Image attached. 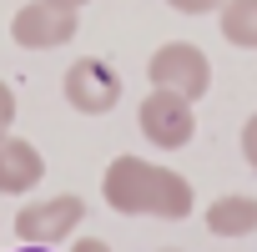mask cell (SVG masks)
Here are the masks:
<instances>
[{
	"label": "cell",
	"instance_id": "8992f818",
	"mask_svg": "<svg viewBox=\"0 0 257 252\" xmlns=\"http://www.w3.org/2000/svg\"><path fill=\"white\" fill-rule=\"evenodd\" d=\"M137 121H142L147 142H152V147H162V152H177V147H187V142H192V132H197L192 101H182V96H172V91H152V96L142 101Z\"/></svg>",
	"mask_w": 257,
	"mask_h": 252
},
{
	"label": "cell",
	"instance_id": "277c9868",
	"mask_svg": "<svg viewBox=\"0 0 257 252\" xmlns=\"http://www.w3.org/2000/svg\"><path fill=\"white\" fill-rule=\"evenodd\" d=\"M81 217H86L81 197H46V202H31L16 212V237L31 247H56L81 227Z\"/></svg>",
	"mask_w": 257,
	"mask_h": 252
},
{
	"label": "cell",
	"instance_id": "6da1fadb",
	"mask_svg": "<svg viewBox=\"0 0 257 252\" xmlns=\"http://www.w3.org/2000/svg\"><path fill=\"white\" fill-rule=\"evenodd\" d=\"M101 192L116 212L126 217H187L192 212V182L167 172V167H152L142 157H116L101 177Z\"/></svg>",
	"mask_w": 257,
	"mask_h": 252
},
{
	"label": "cell",
	"instance_id": "7a4b0ae2",
	"mask_svg": "<svg viewBox=\"0 0 257 252\" xmlns=\"http://www.w3.org/2000/svg\"><path fill=\"white\" fill-rule=\"evenodd\" d=\"M152 86L157 91H172L182 101H197L207 96L212 86V61L202 56V46L192 41H167L157 56H152Z\"/></svg>",
	"mask_w": 257,
	"mask_h": 252
},
{
	"label": "cell",
	"instance_id": "7c38bea8",
	"mask_svg": "<svg viewBox=\"0 0 257 252\" xmlns=\"http://www.w3.org/2000/svg\"><path fill=\"white\" fill-rule=\"evenodd\" d=\"M172 11H182V16H207V11H217L222 0H167Z\"/></svg>",
	"mask_w": 257,
	"mask_h": 252
},
{
	"label": "cell",
	"instance_id": "5b68a950",
	"mask_svg": "<svg viewBox=\"0 0 257 252\" xmlns=\"http://www.w3.org/2000/svg\"><path fill=\"white\" fill-rule=\"evenodd\" d=\"M61 91H66V101H71L81 116H106V111L121 101V76H116L106 61L81 56V61H71V71H66Z\"/></svg>",
	"mask_w": 257,
	"mask_h": 252
},
{
	"label": "cell",
	"instance_id": "3957f363",
	"mask_svg": "<svg viewBox=\"0 0 257 252\" xmlns=\"http://www.w3.org/2000/svg\"><path fill=\"white\" fill-rule=\"evenodd\" d=\"M81 16L71 6H56V0H31L11 16V41L26 46V51H51V46H66L76 36Z\"/></svg>",
	"mask_w": 257,
	"mask_h": 252
},
{
	"label": "cell",
	"instance_id": "8fae6325",
	"mask_svg": "<svg viewBox=\"0 0 257 252\" xmlns=\"http://www.w3.org/2000/svg\"><path fill=\"white\" fill-rule=\"evenodd\" d=\"M11 121H16V91H11L6 81H0V137L11 132Z\"/></svg>",
	"mask_w": 257,
	"mask_h": 252
},
{
	"label": "cell",
	"instance_id": "9a60e30c",
	"mask_svg": "<svg viewBox=\"0 0 257 252\" xmlns=\"http://www.w3.org/2000/svg\"><path fill=\"white\" fill-rule=\"evenodd\" d=\"M21 252H51V247H31V242H21Z\"/></svg>",
	"mask_w": 257,
	"mask_h": 252
},
{
	"label": "cell",
	"instance_id": "52a82bcc",
	"mask_svg": "<svg viewBox=\"0 0 257 252\" xmlns=\"http://www.w3.org/2000/svg\"><path fill=\"white\" fill-rule=\"evenodd\" d=\"M46 177V162H41V152L26 142V137H0V192L6 197H21V192H31L36 182Z\"/></svg>",
	"mask_w": 257,
	"mask_h": 252
},
{
	"label": "cell",
	"instance_id": "9c48e42d",
	"mask_svg": "<svg viewBox=\"0 0 257 252\" xmlns=\"http://www.w3.org/2000/svg\"><path fill=\"white\" fill-rule=\"evenodd\" d=\"M222 41L257 51V0H222Z\"/></svg>",
	"mask_w": 257,
	"mask_h": 252
},
{
	"label": "cell",
	"instance_id": "4fadbf2b",
	"mask_svg": "<svg viewBox=\"0 0 257 252\" xmlns=\"http://www.w3.org/2000/svg\"><path fill=\"white\" fill-rule=\"evenodd\" d=\"M71 252H111V247H106V242H101V237H81V242H76V247H71Z\"/></svg>",
	"mask_w": 257,
	"mask_h": 252
},
{
	"label": "cell",
	"instance_id": "2e32d148",
	"mask_svg": "<svg viewBox=\"0 0 257 252\" xmlns=\"http://www.w3.org/2000/svg\"><path fill=\"white\" fill-rule=\"evenodd\" d=\"M162 252H182V247H162Z\"/></svg>",
	"mask_w": 257,
	"mask_h": 252
},
{
	"label": "cell",
	"instance_id": "ba28073f",
	"mask_svg": "<svg viewBox=\"0 0 257 252\" xmlns=\"http://www.w3.org/2000/svg\"><path fill=\"white\" fill-rule=\"evenodd\" d=\"M207 227L217 237H247V232H257V197H217L207 207Z\"/></svg>",
	"mask_w": 257,
	"mask_h": 252
},
{
	"label": "cell",
	"instance_id": "30bf717a",
	"mask_svg": "<svg viewBox=\"0 0 257 252\" xmlns=\"http://www.w3.org/2000/svg\"><path fill=\"white\" fill-rule=\"evenodd\" d=\"M242 157H247V167L257 172V111H252L247 126H242Z\"/></svg>",
	"mask_w": 257,
	"mask_h": 252
},
{
	"label": "cell",
	"instance_id": "5bb4252c",
	"mask_svg": "<svg viewBox=\"0 0 257 252\" xmlns=\"http://www.w3.org/2000/svg\"><path fill=\"white\" fill-rule=\"evenodd\" d=\"M56 6H71V11H81V6H86V0H56Z\"/></svg>",
	"mask_w": 257,
	"mask_h": 252
}]
</instances>
